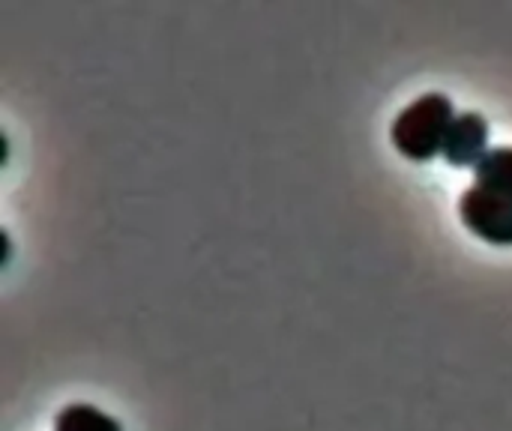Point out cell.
<instances>
[{
  "instance_id": "cell-2",
  "label": "cell",
  "mask_w": 512,
  "mask_h": 431,
  "mask_svg": "<svg viewBox=\"0 0 512 431\" xmlns=\"http://www.w3.org/2000/svg\"><path fill=\"white\" fill-rule=\"evenodd\" d=\"M459 216L477 237L498 246L512 243V195L507 192L474 183L462 192Z\"/></svg>"
},
{
  "instance_id": "cell-5",
  "label": "cell",
  "mask_w": 512,
  "mask_h": 431,
  "mask_svg": "<svg viewBox=\"0 0 512 431\" xmlns=\"http://www.w3.org/2000/svg\"><path fill=\"white\" fill-rule=\"evenodd\" d=\"M477 183L512 195V147H495L474 165Z\"/></svg>"
},
{
  "instance_id": "cell-4",
  "label": "cell",
  "mask_w": 512,
  "mask_h": 431,
  "mask_svg": "<svg viewBox=\"0 0 512 431\" xmlns=\"http://www.w3.org/2000/svg\"><path fill=\"white\" fill-rule=\"evenodd\" d=\"M54 431H123L114 417H108L105 411L87 405V402H75L66 405L57 417H54Z\"/></svg>"
},
{
  "instance_id": "cell-1",
  "label": "cell",
  "mask_w": 512,
  "mask_h": 431,
  "mask_svg": "<svg viewBox=\"0 0 512 431\" xmlns=\"http://www.w3.org/2000/svg\"><path fill=\"white\" fill-rule=\"evenodd\" d=\"M459 111L444 93H423L405 105L393 120V144L408 159H432L444 150L447 129Z\"/></svg>"
},
{
  "instance_id": "cell-3",
  "label": "cell",
  "mask_w": 512,
  "mask_h": 431,
  "mask_svg": "<svg viewBox=\"0 0 512 431\" xmlns=\"http://www.w3.org/2000/svg\"><path fill=\"white\" fill-rule=\"evenodd\" d=\"M489 120L480 111H459L444 138V156L450 165H477L489 150Z\"/></svg>"
}]
</instances>
